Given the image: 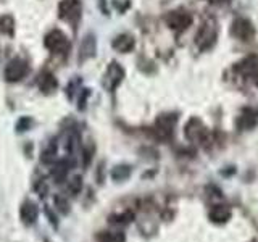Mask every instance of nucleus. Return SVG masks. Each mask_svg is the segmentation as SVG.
Listing matches in <instances>:
<instances>
[{"mask_svg": "<svg viewBox=\"0 0 258 242\" xmlns=\"http://www.w3.org/2000/svg\"><path fill=\"white\" fill-rule=\"evenodd\" d=\"M216 37H218L216 21L213 18H210L200 26L197 36H196V44L200 50H208V48H212L215 45Z\"/></svg>", "mask_w": 258, "mask_h": 242, "instance_id": "f257e3e1", "label": "nucleus"}, {"mask_svg": "<svg viewBox=\"0 0 258 242\" xmlns=\"http://www.w3.org/2000/svg\"><path fill=\"white\" fill-rule=\"evenodd\" d=\"M163 20L169 29H173L176 32H182L192 24V15L187 10H184V8H176V10L168 12L163 16Z\"/></svg>", "mask_w": 258, "mask_h": 242, "instance_id": "f03ea898", "label": "nucleus"}, {"mask_svg": "<svg viewBox=\"0 0 258 242\" xmlns=\"http://www.w3.org/2000/svg\"><path fill=\"white\" fill-rule=\"evenodd\" d=\"M255 26L247 18H236L231 24V36L242 42H250L255 37Z\"/></svg>", "mask_w": 258, "mask_h": 242, "instance_id": "7ed1b4c3", "label": "nucleus"}, {"mask_svg": "<svg viewBox=\"0 0 258 242\" xmlns=\"http://www.w3.org/2000/svg\"><path fill=\"white\" fill-rule=\"evenodd\" d=\"M44 45L52 53H64L70 48L68 37L64 36V32H61L60 29H53L48 32L44 39Z\"/></svg>", "mask_w": 258, "mask_h": 242, "instance_id": "20e7f679", "label": "nucleus"}, {"mask_svg": "<svg viewBox=\"0 0 258 242\" xmlns=\"http://www.w3.org/2000/svg\"><path fill=\"white\" fill-rule=\"evenodd\" d=\"M28 63L21 60V58H13L7 63L5 67V71H4V76L8 83H18L23 78H26L28 75Z\"/></svg>", "mask_w": 258, "mask_h": 242, "instance_id": "39448f33", "label": "nucleus"}, {"mask_svg": "<svg viewBox=\"0 0 258 242\" xmlns=\"http://www.w3.org/2000/svg\"><path fill=\"white\" fill-rule=\"evenodd\" d=\"M237 75H240L244 79H248V81H258V58L253 55L250 56H245L244 60H240L239 63H236V67H234Z\"/></svg>", "mask_w": 258, "mask_h": 242, "instance_id": "423d86ee", "label": "nucleus"}, {"mask_svg": "<svg viewBox=\"0 0 258 242\" xmlns=\"http://www.w3.org/2000/svg\"><path fill=\"white\" fill-rule=\"evenodd\" d=\"M177 121V116L176 115H160L155 121V128H153V133L158 137V139H169V137L173 136V129H174V125Z\"/></svg>", "mask_w": 258, "mask_h": 242, "instance_id": "0eeeda50", "label": "nucleus"}, {"mask_svg": "<svg viewBox=\"0 0 258 242\" xmlns=\"http://www.w3.org/2000/svg\"><path fill=\"white\" fill-rule=\"evenodd\" d=\"M185 137L192 142L204 144L208 141V131L199 118H190L189 123L185 125Z\"/></svg>", "mask_w": 258, "mask_h": 242, "instance_id": "6e6552de", "label": "nucleus"}, {"mask_svg": "<svg viewBox=\"0 0 258 242\" xmlns=\"http://www.w3.org/2000/svg\"><path fill=\"white\" fill-rule=\"evenodd\" d=\"M58 15L61 20L76 24L81 18V2L79 0H61L58 5Z\"/></svg>", "mask_w": 258, "mask_h": 242, "instance_id": "1a4fd4ad", "label": "nucleus"}, {"mask_svg": "<svg viewBox=\"0 0 258 242\" xmlns=\"http://www.w3.org/2000/svg\"><path fill=\"white\" fill-rule=\"evenodd\" d=\"M123 78H124V70L121 68L116 62H113V63H110L107 75H105V86H107L108 91H115V89L121 84Z\"/></svg>", "mask_w": 258, "mask_h": 242, "instance_id": "9d476101", "label": "nucleus"}, {"mask_svg": "<svg viewBox=\"0 0 258 242\" xmlns=\"http://www.w3.org/2000/svg\"><path fill=\"white\" fill-rule=\"evenodd\" d=\"M258 125V110L255 108H244L240 111V116L237 118V128L248 131Z\"/></svg>", "mask_w": 258, "mask_h": 242, "instance_id": "9b49d317", "label": "nucleus"}, {"mask_svg": "<svg viewBox=\"0 0 258 242\" xmlns=\"http://www.w3.org/2000/svg\"><path fill=\"white\" fill-rule=\"evenodd\" d=\"M111 45L119 53H129L134 48L136 40H134V37L131 34H119V36H116L115 39H113Z\"/></svg>", "mask_w": 258, "mask_h": 242, "instance_id": "f8f14e48", "label": "nucleus"}, {"mask_svg": "<svg viewBox=\"0 0 258 242\" xmlns=\"http://www.w3.org/2000/svg\"><path fill=\"white\" fill-rule=\"evenodd\" d=\"M20 216L24 224H34L39 216V208L32 202H24L20 210Z\"/></svg>", "mask_w": 258, "mask_h": 242, "instance_id": "ddd939ff", "label": "nucleus"}, {"mask_svg": "<svg viewBox=\"0 0 258 242\" xmlns=\"http://www.w3.org/2000/svg\"><path fill=\"white\" fill-rule=\"evenodd\" d=\"M95 53V37L92 34H89L84 37L83 44L79 48V60H87Z\"/></svg>", "mask_w": 258, "mask_h": 242, "instance_id": "4468645a", "label": "nucleus"}, {"mask_svg": "<svg viewBox=\"0 0 258 242\" xmlns=\"http://www.w3.org/2000/svg\"><path fill=\"white\" fill-rule=\"evenodd\" d=\"M58 87V83H56V79L53 75L50 73H42L39 78V89L45 94H52L55 89Z\"/></svg>", "mask_w": 258, "mask_h": 242, "instance_id": "2eb2a0df", "label": "nucleus"}, {"mask_svg": "<svg viewBox=\"0 0 258 242\" xmlns=\"http://www.w3.org/2000/svg\"><path fill=\"white\" fill-rule=\"evenodd\" d=\"M68 163L64 160H61V161H58L55 166H53V169H52V179L56 183V184H61L64 179H67V176H68Z\"/></svg>", "mask_w": 258, "mask_h": 242, "instance_id": "dca6fc26", "label": "nucleus"}, {"mask_svg": "<svg viewBox=\"0 0 258 242\" xmlns=\"http://www.w3.org/2000/svg\"><path fill=\"white\" fill-rule=\"evenodd\" d=\"M210 218L216 223H224L231 218V210L226 205H216L212 212H210Z\"/></svg>", "mask_w": 258, "mask_h": 242, "instance_id": "f3484780", "label": "nucleus"}, {"mask_svg": "<svg viewBox=\"0 0 258 242\" xmlns=\"http://www.w3.org/2000/svg\"><path fill=\"white\" fill-rule=\"evenodd\" d=\"M13 31H15L13 16L4 15L2 18H0V32H4V34H8V36H13Z\"/></svg>", "mask_w": 258, "mask_h": 242, "instance_id": "a211bd4d", "label": "nucleus"}, {"mask_svg": "<svg viewBox=\"0 0 258 242\" xmlns=\"http://www.w3.org/2000/svg\"><path fill=\"white\" fill-rule=\"evenodd\" d=\"M129 174H131V166L127 165H119V166H115L111 171V177L115 181H123V179H127Z\"/></svg>", "mask_w": 258, "mask_h": 242, "instance_id": "6ab92c4d", "label": "nucleus"}, {"mask_svg": "<svg viewBox=\"0 0 258 242\" xmlns=\"http://www.w3.org/2000/svg\"><path fill=\"white\" fill-rule=\"evenodd\" d=\"M81 189H83V177H81V176H75L68 183V191H70L71 196H78V194L81 192Z\"/></svg>", "mask_w": 258, "mask_h": 242, "instance_id": "aec40b11", "label": "nucleus"}, {"mask_svg": "<svg viewBox=\"0 0 258 242\" xmlns=\"http://www.w3.org/2000/svg\"><path fill=\"white\" fill-rule=\"evenodd\" d=\"M100 242H124V236L121 232H103L99 236Z\"/></svg>", "mask_w": 258, "mask_h": 242, "instance_id": "412c9836", "label": "nucleus"}, {"mask_svg": "<svg viewBox=\"0 0 258 242\" xmlns=\"http://www.w3.org/2000/svg\"><path fill=\"white\" fill-rule=\"evenodd\" d=\"M53 204H55V207L58 208L61 213H68L70 212V204H68V200L64 199L63 196H55Z\"/></svg>", "mask_w": 258, "mask_h": 242, "instance_id": "4be33fe9", "label": "nucleus"}, {"mask_svg": "<svg viewBox=\"0 0 258 242\" xmlns=\"http://www.w3.org/2000/svg\"><path fill=\"white\" fill-rule=\"evenodd\" d=\"M55 155H56V145H50V147H47L45 152L42 153V157H40V160L44 161V163H52V161L55 160Z\"/></svg>", "mask_w": 258, "mask_h": 242, "instance_id": "5701e85b", "label": "nucleus"}, {"mask_svg": "<svg viewBox=\"0 0 258 242\" xmlns=\"http://www.w3.org/2000/svg\"><path fill=\"white\" fill-rule=\"evenodd\" d=\"M131 220H133V213H124V215H119V216H111V223H118V224L129 223Z\"/></svg>", "mask_w": 258, "mask_h": 242, "instance_id": "b1692460", "label": "nucleus"}, {"mask_svg": "<svg viewBox=\"0 0 258 242\" xmlns=\"http://www.w3.org/2000/svg\"><path fill=\"white\" fill-rule=\"evenodd\" d=\"M92 155H94V147L92 145H89V147H86L83 150V161H84V166H89V163H91L92 160Z\"/></svg>", "mask_w": 258, "mask_h": 242, "instance_id": "393cba45", "label": "nucleus"}, {"mask_svg": "<svg viewBox=\"0 0 258 242\" xmlns=\"http://www.w3.org/2000/svg\"><path fill=\"white\" fill-rule=\"evenodd\" d=\"M29 126H31V119L29 118H21L18 123H16V129H18L20 133H23V131H26V129H29Z\"/></svg>", "mask_w": 258, "mask_h": 242, "instance_id": "a878e982", "label": "nucleus"}, {"mask_svg": "<svg viewBox=\"0 0 258 242\" xmlns=\"http://www.w3.org/2000/svg\"><path fill=\"white\" fill-rule=\"evenodd\" d=\"M212 4H221V2H226V0H210Z\"/></svg>", "mask_w": 258, "mask_h": 242, "instance_id": "bb28decb", "label": "nucleus"}, {"mask_svg": "<svg viewBox=\"0 0 258 242\" xmlns=\"http://www.w3.org/2000/svg\"><path fill=\"white\" fill-rule=\"evenodd\" d=\"M47 242H48V240H47Z\"/></svg>", "mask_w": 258, "mask_h": 242, "instance_id": "cd10ccee", "label": "nucleus"}]
</instances>
